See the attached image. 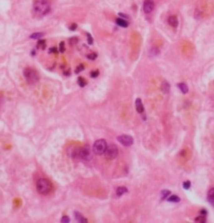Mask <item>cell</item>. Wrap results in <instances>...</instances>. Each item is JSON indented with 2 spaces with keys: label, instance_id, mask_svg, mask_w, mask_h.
<instances>
[{
  "label": "cell",
  "instance_id": "6da1fadb",
  "mask_svg": "<svg viewBox=\"0 0 214 223\" xmlns=\"http://www.w3.org/2000/svg\"><path fill=\"white\" fill-rule=\"evenodd\" d=\"M33 11L40 16L48 14L50 11V4L48 0H35L33 3Z\"/></svg>",
  "mask_w": 214,
  "mask_h": 223
},
{
  "label": "cell",
  "instance_id": "7a4b0ae2",
  "mask_svg": "<svg viewBox=\"0 0 214 223\" xmlns=\"http://www.w3.org/2000/svg\"><path fill=\"white\" fill-rule=\"evenodd\" d=\"M36 189L38 190V192L41 195H47L52 190V184H51L50 180H48V179L40 178L37 180Z\"/></svg>",
  "mask_w": 214,
  "mask_h": 223
},
{
  "label": "cell",
  "instance_id": "3957f363",
  "mask_svg": "<svg viewBox=\"0 0 214 223\" xmlns=\"http://www.w3.org/2000/svg\"><path fill=\"white\" fill-rule=\"evenodd\" d=\"M23 76L28 84H33L38 81V74L33 68H25L23 70Z\"/></svg>",
  "mask_w": 214,
  "mask_h": 223
},
{
  "label": "cell",
  "instance_id": "277c9868",
  "mask_svg": "<svg viewBox=\"0 0 214 223\" xmlns=\"http://www.w3.org/2000/svg\"><path fill=\"white\" fill-rule=\"evenodd\" d=\"M106 148V141L103 139H98L94 142V145H93V151L95 155H103L104 154Z\"/></svg>",
  "mask_w": 214,
  "mask_h": 223
},
{
  "label": "cell",
  "instance_id": "5b68a950",
  "mask_svg": "<svg viewBox=\"0 0 214 223\" xmlns=\"http://www.w3.org/2000/svg\"><path fill=\"white\" fill-rule=\"evenodd\" d=\"M105 158L108 160H114L117 157L118 155V148L115 144H110L107 146L106 150L104 151Z\"/></svg>",
  "mask_w": 214,
  "mask_h": 223
},
{
  "label": "cell",
  "instance_id": "8992f818",
  "mask_svg": "<svg viewBox=\"0 0 214 223\" xmlns=\"http://www.w3.org/2000/svg\"><path fill=\"white\" fill-rule=\"evenodd\" d=\"M79 157L84 160H90L92 158L91 150L88 144H85L79 149Z\"/></svg>",
  "mask_w": 214,
  "mask_h": 223
},
{
  "label": "cell",
  "instance_id": "52a82bcc",
  "mask_svg": "<svg viewBox=\"0 0 214 223\" xmlns=\"http://www.w3.org/2000/svg\"><path fill=\"white\" fill-rule=\"evenodd\" d=\"M117 140L124 146H130L134 143V139L129 134H121L117 137Z\"/></svg>",
  "mask_w": 214,
  "mask_h": 223
},
{
  "label": "cell",
  "instance_id": "ba28073f",
  "mask_svg": "<svg viewBox=\"0 0 214 223\" xmlns=\"http://www.w3.org/2000/svg\"><path fill=\"white\" fill-rule=\"evenodd\" d=\"M155 8V3L153 0H145L143 3V11L145 13H151Z\"/></svg>",
  "mask_w": 214,
  "mask_h": 223
},
{
  "label": "cell",
  "instance_id": "9c48e42d",
  "mask_svg": "<svg viewBox=\"0 0 214 223\" xmlns=\"http://www.w3.org/2000/svg\"><path fill=\"white\" fill-rule=\"evenodd\" d=\"M135 109L139 114H142L144 112V105H143L142 101L140 98H137L135 99Z\"/></svg>",
  "mask_w": 214,
  "mask_h": 223
},
{
  "label": "cell",
  "instance_id": "30bf717a",
  "mask_svg": "<svg viewBox=\"0 0 214 223\" xmlns=\"http://www.w3.org/2000/svg\"><path fill=\"white\" fill-rule=\"evenodd\" d=\"M115 23H116L118 26L121 27V28H127L128 26H129V23L127 22V20L122 18H116V19H115Z\"/></svg>",
  "mask_w": 214,
  "mask_h": 223
},
{
  "label": "cell",
  "instance_id": "8fae6325",
  "mask_svg": "<svg viewBox=\"0 0 214 223\" xmlns=\"http://www.w3.org/2000/svg\"><path fill=\"white\" fill-rule=\"evenodd\" d=\"M206 214H207V212H206L205 210H202L201 211V215H199V216H197V217L195 219V220L196 221H197V222H206Z\"/></svg>",
  "mask_w": 214,
  "mask_h": 223
},
{
  "label": "cell",
  "instance_id": "7c38bea8",
  "mask_svg": "<svg viewBox=\"0 0 214 223\" xmlns=\"http://www.w3.org/2000/svg\"><path fill=\"white\" fill-rule=\"evenodd\" d=\"M168 23L171 26V27L176 28V27L178 26V19H177V18H176V16L172 15L171 16V17H169Z\"/></svg>",
  "mask_w": 214,
  "mask_h": 223
},
{
  "label": "cell",
  "instance_id": "4fadbf2b",
  "mask_svg": "<svg viewBox=\"0 0 214 223\" xmlns=\"http://www.w3.org/2000/svg\"><path fill=\"white\" fill-rule=\"evenodd\" d=\"M74 217L77 220V221H79L80 223H87L88 222V220L86 218L84 217V215H81L80 213L78 212V211H75L74 212Z\"/></svg>",
  "mask_w": 214,
  "mask_h": 223
},
{
  "label": "cell",
  "instance_id": "5bb4252c",
  "mask_svg": "<svg viewBox=\"0 0 214 223\" xmlns=\"http://www.w3.org/2000/svg\"><path fill=\"white\" fill-rule=\"evenodd\" d=\"M207 200L211 205H214V187L209 190L207 193Z\"/></svg>",
  "mask_w": 214,
  "mask_h": 223
},
{
  "label": "cell",
  "instance_id": "9a60e30c",
  "mask_svg": "<svg viewBox=\"0 0 214 223\" xmlns=\"http://www.w3.org/2000/svg\"><path fill=\"white\" fill-rule=\"evenodd\" d=\"M160 88H161V90L165 93V94H168L169 91H170V84H169L168 82L166 81H163L161 83V85H160Z\"/></svg>",
  "mask_w": 214,
  "mask_h": 223
},
{
  "label": "cell",
  "instance_id": "2e32d148",
  "mask_svg": "<svg viewBox=\"0 0 214 223\" xmlns=\"http://www.w3.org/2000/svg\"><path fill=\"white\" fill-rule=\"evenodd\" d=\"M126 192H128L127 188L124 187V186H120V187H118L116 189V195H118V196H121Z\"/></svg>",
  "mask_w": 214,
  "mask_h": 223
},
{
  "label": "cell",
  "instance_id": "e0dca14e",
  "mask_svg": "<svg viewBox=\"0 0 214 223\" xmlns=\"http://www.w3.org/2000/svg\"><path fill=\"white\" fill-rule=\"evenodd\" d=\"M177 86H178V88L180 89H181V91L183 93V94H186L187 92H188V87H187V85H186L185 83H179L178 84H177Z\"/></svg>",
  "mask_w": 214,
  "mask_h": 223
},
{
  "label": "cell",
  "instance_id": "ac0fdd59",
  "mask_svg": "<svg viewBox=\"0 0 214 223\" xmlns=\"http://www.w3.org/2000/svg\"><path fill=\"white\" fill-rule=\"evenodd\" d=\"M167 201H169V202H179L180 200H181V199L177 196L176 195H170V197H168L167 199Z\"/></svg>",
  "mask_w": 214,
  "mask_h": 223
},
{
  "label": "cell",
  "instance_id": "d6986e66",
  "mask_svg": "<svg viewBox=\"0 0 214 223\" xmlns=\"http://www.w3.org/2000/svg\"><path fill=\"white\" fill-rule=\"evenodd\" d=\"M44 35L43 33H40V32H38V33H32L30 35V38L32 39H39L40 38H42L43 36Z\"/></svg>",
  "mask_w": 214,
  "mask_h": 223
},
{
  "label": "cell",
  "instance_id": "ffe728a7",
  "mask_svg": "<svg viewBox=\"0 0 214 223\" xmlns=\"http://www.w3.org/2000/svg\"><path fill=\"white\" fill-rule=\"evenodd\" d=\"M171 194V192H170V190H164L161 191V193H160V195H161V200H166V199H167V197H168V195Z\"/></svg>",
  "mask_w": 214,
  "mask_h": 223
},
{
  "label": "cell",
  "instance_id": "44dd1931",
  "mask_svg": "<svg viewBox=\"0 0 214 223\" xmlns=\"http://www.w3.org/2000/svg\"><path fill=\"white\" fill-rule=\"evenodd\" d=\"M86 80L84 79V78H82V77H79L78 78V84H79L80 87H84L85 85H86Z\"/></svg>",
  "mask_w": 214,
  "mask_h": 223
},
{
  "label": "cell",
  "instance_id": "7402d4cb",
  "mask_svg": "<svg viewBox=\"0 0 214 223\" xmlns=\"http://www.w3.org/2000/svg\"><path fill=\"white\" fill-rule=\"evenodd\" d=\"M46 46L45 40H38V43H37V48H41L42 49H44Z\"/></svg>",
  "mask_w": 214,
  "mask_h": 223
},
{
  "label": "cell",
  "instance_id": "603a6c76",
  "mask_svg": "<svg viewBox=\"0 0 214 223\" xmlns=\"http://www.w3.org/2000/svg\"><path fill=\"white\" fill-rule=\"evenodd\" d=\"M78 41H79V38H76V37H72V38H69V44L70 45H74V44H76L78 43Z\"/></svg>",
  "mask_w": 214,
  "mask_h": 223
},
{
  "label": "cell",
  "instance_id": "cb8c5ba5",
  "mask_svg": "<svg viewBox=\"0 0 214 223\" xmlns=\"http://www.w3.org/2000/svg\"><path fill=\"white\" fill-rule=\"evenodd\" d=\"M59 50L60 53H64L65 51V44H64V42H60L59 44Z\"/></svg>",
  "mask_w": 214,
  "mask_h": 223
},
{
  "label": "cell",
  "instance_id": "d4e9b609",
  "mask_svg": "<svg viewBox=\"0 0 214 223\" xmlns=\"http://www.w3.org/2000/svg\"><path fill=\"white\" fill-rule=\"evenodd\" d=\"M97 53H89V54H88L87 55V58H89V59H90V60H94L95 58H97Z\"/></svg>",
  "mask_w": 214,
  "mask_h": 223
},
{
  "label": "cell",
  "instance_id": "484cf974",
  "mask_svg": "<svg viewBox=\"0 0 214 223\" xmlns=\"http://www.w3.org/2000/svg\"><path fill=\"white\" fill-rule=\"evenodd\" d=\"M99 70H94L90 72V76H91L92 78H97V77L99 76Z\"/></svg>",
  "mask_w": 214,
  "mask_h": 223
},
{
  "label": "cell",
  "instance_id": "4316f807",
  "mask_svg": "<svg viewBox=\"0 0 214 223\" xmlns=\"http://www.w3.org/2000/svg\"><path fill=\"white\" fill-rule=\"evenodd\" d=\"M84 66L83 65V64H79V65L76 68V69H75V73H80V72L84 70Z\"/></svg>",
  "mask_w": 214,
  "mask_h": 223
},
{
  "label": "cell",
  "instance_id": "83f0119b",
  "mask_svg": "<svg viewBox=\"0 0 214 223\" xmlns=\"http://www.w3.org/2000/svg\"><path fill=\"white\" fill-rule=\"evenodd\" d=\"M87 41H88V43L89 44H92L93 42H94V39L92 38V36L89 34V33H87Z\"/></svg>",
  "mask_w": 214,
  "mask_h": 223
},
{
  "label": "cell",
  "instance_id": "f1b7e54d",
  "mask_svg": "<svg viewBox=\"0 0 214 223\" xmlns=\"http://www.w3.org/2000/svg\"><path fill=\"white\" fill-rule=\"evenodd\" d=\"M190 186H191V182H190L189 180H187V181H185V182H183V188H184V189H186V190H187V189H189V188H190Z\"/></svg>",
  "mask_w": 214,
  "mask_h": 223
},
{
  "label": "cell",
  "instance_id": "f546056e",
  "mask_svg": "<svg viewBox=\"0 0 214 223\" xmlns=\"http://www.w3.org/2000/svg\"><path fill=\"white\" fill-rule=\"evenodd\" d=\"M69 220H70V219H69V216H67V215H64V216L61 218V222L68 223L69 222Z\"/></svg>",
  "mask_w": 214,
  "mask_h": 223
},
{
  "label": "cell",
  "instance_id": "4dcf8cb0",
  "mask_svg": "<svg viewBox=\"0 0 214 223\" xmlns=\"http://www.w3.org/2000/svg\"><path fill=\"white\" fill-rule=\"evenodd\" d=\"M158 53H159V51L157 50V48H153L152 49H151V52H150V54H151V55H154V56H155V55H156V54H157Z\"/></svg>",
  "mask_w": 214,
  "mask_h": 223
},
{
  "label": "cell",
  "instance_id": "1f68e13d",
  "mask_svg": "<svg viewBox=\"0 0 214 223\" xmlns=\"http://www.w3.org/2000/svg\"><path fill=\"white\" fill-rule=\"evenodd\" d=\"M77 28V24L76 23H72L71 25L69 26V29L72 31H74Z\"/></svg>",
  "mask_w": 214,
  "mask_h": 223
},
{
  "label": "cell",
  "instance_id": "d6a6232c",
  "mask_svg": "<svg viewBox=\"0 0 214 223\" xmlns=\"http://www.w3.org/2000/svg\"><path fill=\"white\" fill-rule=\"evenodd\" d=\"M57 52H58V50H57V48H55V47H53V48H49V53H56Z\"/></svg>",
  "mask_w": 214,
  "mask_h": 223
},
{
  "label": "cell",
  "instance_id": "836d02e7",
  "mask_svg": "<svg viewBox=\"0 0 214 223\" xmlns=\"http://www.w3.org/2000/svg\"><path fill=\"white\" fill-rule=\"evenodd\" d=\"M119 15H120V18H125V19H128V16L126 15V14H124V13H119Z\"/></svg>",
  "mask_w": 214,
  "mask_h": 223
}]
</instances>
